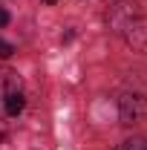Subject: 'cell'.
I'll list each match as a JSON object with an SVG mask.
<instances>
[{
	"instance_id": "cell-3",
	"label": "cell",
	"mask_w": 147,
	"mask_h": 150,
	"mask_svg": "<svg viewBox=\"0 0 147 150\" xmlns=\"http://www.w3.org/2000/svg\"><path fill=\"white\" fill-rule=\"evenodd\" d=\"M124 38L133 49L139 52H147V20H133L127 29H124Z\"/></svg>"
},
{
	"instance_id": "cell-4",
	"label": "cell",
	"mask_w": 147,
	"mask_h": 150,
	"mask_svg": "<svg viewBox=\"0 0 147 150\" xmlns=\"http://www.w3.org/2000/svg\"><path fill=\"white\" fill-rule=\"evenodd\" d=\"M20 87H23V81H20V75L15 69H0V95H9V93H20Z\"/></svg>"
},
{
	"instance_id": "cell-1",
	"label": "cell",
	"mask_w": 147,
	"mask_h": 150,
	"mask_svg": "<svg viewBox=\"0 0 147 150\" xmlns=\"http://www.w3.org/2000/svg\"><path fill=\"white\" fill-rule=\"evenodd\" d=\"M118 112L124 124L147 121V95L144 93H124L118 98Z\"/></svg>"
},
{
	"instance_id": "cell-8",
	"label": "cell",
	"mask_w": 147,
	"mask_h": 150,
	"mask_svg": "<svg viewBox=\"0 0 147 150\" xmlns=\"http://www.w3.org/2000/svg\"><path fill=\"white\" fill-rule=\"evenodd\" d=\"M6 23H9V12H6V9H0V26H6Z\"/></svg>"
},
{
	"instance_id": "cell-2",
	"label": "cell",
	"mask_w": 147,
	"mask_h": 150,
	"mask_svg": "<svg viewBox=\"0 0 147 150\" xmlns=\"http://www.w3.org/2000/svg\"><path fill=\"white\" fill-rule=\"evenodd\" d=\"M136 18H139V3L136 0H112L110 9H107V20L118 32H124Z\"/></svg>"
},
{
	"instance_id": "cell-9",
	"label": "cell",
	"mask_w": 147,
	"mask_h": 150,
	"mask_svg": "<svg viewBox=\"0 0 147 150\" xmlns=\"http://www.w3.org/2000/svg\"><path fill=\"white\" fill-rule=\"evenodd\" d=\"M3 136H6V121L0 118V139H3Z\"/></svg>"
},
{
	"instance_id": "cell-10",
	"label": "cell",
	"mask_w": 147,
	"mask_h": 150,
	"mask_svg": "<svg viewBox=\"0 0 147 150\" xmlns=\"http://www.w3.org/2000/svg\"><path fill=\"white\" fill-rule=\"evenodd\" d=\"M43 3H46V6H55V3H58V0H43Z\"/></svg>"
},
{
	"instance_id": "cell-7",
	"label": "cell",
	"mask_w": 147,
	"mask_h": 150,
	"mask_svg": "<svg viewBox=\"0 0 147 150\" xmlns=\"http://www.w3.org/2000/svg\"><path fill=\"white\" fill-rule=\"evenodd\" d=\"M9 55H15V46H12L9 40L0 38V58H9Z\"/></svg>"
},
{
	"instance_id": "cell-5",
	"label": "cell",
	"mask_w": 147,
	"mask_h": 150,
	"mask_svg": "<svg viewBox=\"0 0 147 150\" xmlns=\"http://www.w3.org/2000/svg\"><path fill=\"white\" fill-rule=\"evenodd\" d=\"M3 104H6L9 115H20L23 107H26V98H23V93H9V95H3Z\"/></svg>"
},
{
	"instance_id": "cell-6",
	"label": "cell",
	"mask_w": 147,
	"mask_h": 150,
	"mask_svg": "<svg viewBox=\"0 0 147 150\" xmlns=\"http://www.w3.org/2000/svg\"><path fill=\"white\" fill-rule=\"evenodd\" d=\"M115 150H147V139H127V142H121Z\"/></svg>"
}]
</instances>
